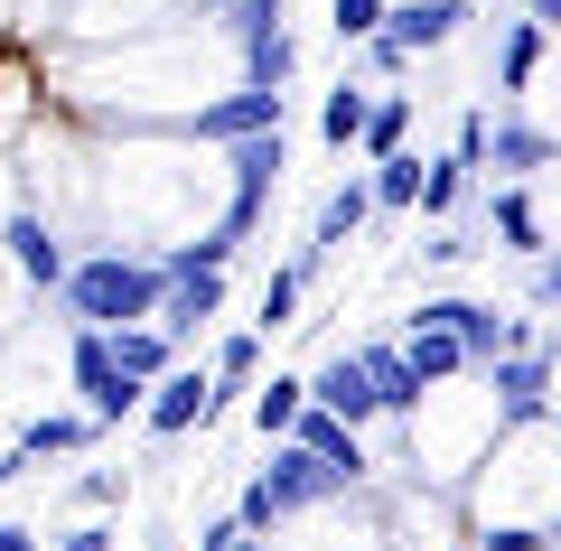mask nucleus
Here are the masks:
<instances>
[{
    "instance_id": "1",
    "label": "nucleus",
    "mask_w": 561,
    "mask_h": 551,
    "mask_svg": "<svg viewBox=\"0 0 561 551\" xmlns=\"http://www.w3.org/2000/svg\"><path fill=\"white\" fill-rule=\"evenodd\" d=\"M57 299L76 309V328H160L169 262H150V253H76V272H66Z\"/></svg>"
},
{
    "instance_id": "2",
    "label": "nucleus",
    "mask_w": 561,
    "mask_h": 551,
    "mask_svg": "<svg viewBox=\"0 0 561 551\" xmlns=\"http://www.w3.org/2000/svg\"><path fill=\"white\" fill-rule=\"evenodd\" d=\"M66 375H76L84 412H94L103 431H122L131 412H150V383H140V375H122L113 328H76V336H66Z\"/></svg>"
},
{
    "instance_id": "3",
    "label": "nucleus",
    "mask_w": 561,
    "mask_h": 551,
    "mask_svg": "<svg viewBox=\"0 0 561 551\" xmlns=\"http://www.w3.org/2000/svg\"><path fill=\"white\" fill-rule=\"evenodd\" d=\"M478 383H486V402H496V431H534V421H552V402H561L542 346H505Z\"/></svg>"
},
{
    "instance_id": "4",
    "label": "nucleus",
    "mask_w": 561,
    "mask_h": 551,
    "mask_svg": "<svg viewBox=\"0 0 561 551\" xmlns=\"http://www.w3.org/2000/svg\"><path fill=\"white\" fill-rule=\"evenodd\" d=\"M225 412V383H216V365H179V375H160L150 383V439H187V431H206V421Z\"/></svg>"
},
{
    "instance_id": "5",
    "label": "nucleus",
    "mask_w": 561,
    "mask_h": 551,
    "mask_svg": "<svg viewBox=\"0 0 561 551\" xmlns=\"http://www.w3.org/2000/svg\"><path fill=\"white\" fill-rule=\"evenodd\" d=\"M280 131H253V140H234L225 150V169H234V206H225V225H234L243 243H253V225H262V206H272V187H280Z\"/></svg>"
},
{
    "instance_id": "6",
    "label": "nucleus",
    "mask_w": 561,
    "mask_h": 551,
    "mask_svg": "<svg viewBox=\"0 0 561 551\" xmlns=\"http://www.w3.org/2000/svg\"><path fill=\"white\" fill-rule=\"evenodd\" d=\"M0 262H10L28 290H66V272H76V253L57 243L47 216H10V225H0Z\"/></svg>"
},
{
    "instance_id": "7",
    "label": "nucleus",
    "mask_w": 561,
    "mask_h": 551,
    "mask_svg": "<svg viewBox=\"0 0 561 551\" xmlns=\"http://www.w3.org/2000/svg\"><path fill=\"white\" fill-rule=\"evenodd\" d=\"M262 486H272L280 505L300 514V505H328V495H346V477L328 468L319 449H300V439H272V458H262Z\"/></svg>"
},
{
    "instance_id": "8",
    "label": "nucleus",
    "mask_w": 561,
    "mask_h": 551,
    "mask_svg": "<svg viewBox=\"0 0 561 551\" xmlns=\"http://www.w3.org/2000/svg\"><path fill=\"white\" fill-rule=\"evenodd\" d=\"M309 402H328V412H337V421H356V431H365V421H383V393H375V365H365V346L356 355H328V365H319V375H309Z\"/></svg>"
},
{
    "instance_id": "9",
    "label": "nucleus",
    "mask_w": 561,
    "mask_h": 551,
    "mask_svg": "<svg viewBox=\"0 0 561 551\" xmlns=\"http://www.w3.org/2000/svg\"><path fill=\"white\" fill-rule=\"evenodd\" d=\"M253 131H280V94L272 84H234V94L197 103V140H216V150H234V140H253Z\"/></svg>"
},
{
    "instance_id": "10",
    "label": "nucleus",
    "mask_w": 561,
    "mask_h": 551,
    "mask_svg": "<svg viewBox=\"0 0 561 551\" xmlns=\"http://www.w3.org/2000/svg\"><path fill=\"white\" fill-rule=\"evenodd\" d=\"M290 439H300V449H319L328 468L346 477V486H365V468H375V458H365V431H356V421H337L328 402H309V412H300V431H290Z\"/></svg>"
},
{
    "instance_id": "11",
    "label": "nucleus",
    "mask_w": 561,
    "mask_h": 551,
    "mask_svg": "<svg viewBox=\"0 0 561 551\" xmlns=\"http://www.w3.org/2000/svg\"><path fill=\"white\" fill-rule=\"evenodd\" d=\"M383 28H393L412 57H440V47L468 28V0H393V20H383Z\"/></svg>"
},
{
    "instance_id": "12",
    "label": "nucleus",
    "mask_w": 561,
    "mask_h": 551,
    "mask_svg": "<svg viewBox=\"0 0 561 551\" xmlns=\"http://www.w3.org/2000/svg\"><path fill=\"white\" fill-rule=\"evenodd\" d=\"M365 365H375V393H383V412H393V421H421V402H431V383H421L412 346H393V336H375V346H365Z\"/></svg>"
},
{
    "instance_id": "13",
    "label": "nucleus",
    "mask_w": 561,
    "mask_h": 551,
    "mask_svg": "<svg viewBox=\"0 0 561 551\" xmlns=\"http://www.w3.org/2000/svg\"><path fill=\"white\" fill-rule=\"evenodd\" d=\"M486 234H496V253L542 262V216H534V197H524V177H505L496 197H486Z\"/></svg>"
},
{
    "instance_id": "14",
    "label": "nucleus",
    "mask_w": 561,
    "mask_h": 551,
    "mask_svg": "<svg viewBox=\"0 0 561 551\" xmlns=\"http://www.w3.org/2000/svg\"><path fill=\"white\" fill-rule=\"evenodd\" d=\"M216 309H225V272H169V309H160V328L179 336V346H187V336H197Z\"/></svg>"
},
{
    "instance_id": "15",
    "label": "nucleus",
    "mask_w": 561,
    "mask_h": 551,
    "mask_svg": "<svg viewBox=\"0 0 561 551\" xmlns=\"http://www.w3.org/2000/svg\"><path fill=\"white\" fill-rule=\"evenodd\" d=\"M365 216H375V177H346L337 197L319 206V225H309V253H346L365 234Z\"/></svg>"
},
{
    "instance_id": "16",
    "label": "nucleus",
    "mask_w": 561,
    "mask_h": 551,
    "mask_svg": "<svg viewBox=\"0 0 561 551\" xmlns=\"http://www.w3.org/2000/svg\"><path fill=\"white\" fill-rule=\"evenodd\" d=\"M402 346H412V365H421V383H431V393H440V383H459V375H478V355H468L459 328H402Z\"/></svg>"
},
{
    "instance_id": "17",
    "label": "nucleus",
    "mask_w": 561,
    "mask_h": 551,
    "mask_svg": "<svg viewBox=\"0 0 561 551\" xmlns=\"http://www.w3.org/2000/svg\"><path fill=\"white\" fill-rule=\"evenodd\" d=\"M542 47H552V28H542L534 10H524V20H505V47H496V84H505V94H524V84H534Z\"/></svg>"
},
{
    "instance_id": "18",
    "label": "nucleus",
    "mask_w": 561,
    "mask_h": 551,
    "mask_svg": "<svg viewBox=\"0 0 561 551\" xmlns=\"http://www.w3.org/2000/svg\"><path fill=\"white\" fill-rule=\"evenodd\" d=\"M486 159H496V177H534V169L561 159V140L534 131V122H496V150H486Z\"/></svg>"
},
{
    "instance_id": "19",
    "label": "nucleus",
    "mask_w": 561,
    "mask_h": 551,
    "mask_svg": "<svg viewBox=\"0 0 561 551\" xmlns=\"http://www.w3.org/2000/svg\"><path fill=\"white\" fill-rule=\"evenodd\" d=\"M94 439H103L94 412H38V421L20 431V449H28V458H66V449H94Z\"/></svg>"
},
{
    "instance_id": "20",
    "label": "nucleus",
    "mask_w": 561,
    "mask_h": 551,
    "mask_svg": "<svg viewBox=\"0 0 561 551\" xmlns=\"http://www.w3.org/2000/svg\"><path fill=\"white\" fill-rule=\"evenodd\" d=\"M113 355H122V375H140V383L179 375V336L169 328H113Z\"/></svg>"
},
{
    "instance_id": "21",
    "label": "nucleus",
    "mask_w": 561,
    "mask_h": 551,
    "mask_svg": "<svg viewBox=\"0 0 561 551\" xmlns=\"http://www.w3.org/2000/svg\"><path fill=\"white\" fill-rule=\"evenodd\" d=\"M365 169L375 159H393V150H412V94H393V84H375V122H365Z\"/></svg>"
},
{
    "instance_id": "22",
    "label": "nucleus",
    "mask_w": 561,
    "mask_h": 551,
    "mask_svg": "<svg viewBox=\"0 0 561 551\" xmlns=\"http://www.w3.org/2000/svg\"><path fill=\"white\" fill-rule=\"evenodd\" d=\"M300 412H309V383H300V375L253 383V431H262V439H290V431H300Z\"/></svg>"
},
{
    "instance_id": "23",
    "label": "nucleus",
    "mask_w": 561,
    "mask_h": 551,
    "mask_svg": "<svg viewBox=\"0 0 561 551\" xmlns=\"http://www.w3.org/2000/svg\"><path fill=\"white\" fill-rule=\"evenodd\" d=\"M365 122H375V84H337V94L319 103V140H328V150H356Z\"/></svg>"
},
{
    "instance_id": "24",
    "label": "nucleus",
    "mask_w": 561,
    "mask_h": 551,
    "mask_svg": "<svg viewBox=\"0 0 561 551\" xmlns=\"http://www.w3.org/2000/svg\"><path fill=\"white\" fill-rule=\"evenodd\" d=\"M234 57H243V84H272V94H290V76H300V38H290V28L234 47Z\"/></svg>"
},
{
    "instance_id": "25",
    "label": "nucleus",
    "mask_w": 561,
    "mask_h": 551,
    "mask_svg": "<svg viewBox=\"0 0 561 551\" xmlns=\"http://www.w3.org/2000/svg\"><path fill=\"white\" fill-rule=\"evenodd\" d=\"M365 177H375V206H383V216H412V206H421V177H431V159L393 150V159H375Z\"/></svg>"
},
{
    "instance_id": "26",
    "label": "nucleus",
    "mask_w": 561,
    "mask_h": 551,
    "mask_svg": "<svg viewBox=\"0 0 561 551\" xmlns=\"http://www.w3.org/2000/svg\"><path fill=\"white\" fill-rule=\"evenodd\" d=\"M197 10H206L234 47H253V38H272V28H280V0H197Z\"/></svg>"
},
{
    "instance_id": "27",
    "label": "nucleus",
    "mask_w": 561,
    "mask_h": 551,
    "mask_svg": "<svg viewBox=\"0 0 561 551\" xmlns=\"http://www.w3.org/2000/svg\"><path fill=\"white\" fill-rule=\"evenodd\" d=\"M300 290H309V272H300V262H280V272L262 280V309H253V328H262V336H280L290 318H300Z\"/></svg>"
},
{
    "instance_id": "28",
    "label": "nucleus",
    "mask_w": 561,
    "mask_h": 551,
    "mask_svg": "<svg viewBox=\"0 0 561 551\" xmlns=\"http://www.w3.org/2000/svg\"><path fill=\"white\" fill-rule=\"evenodd\" d=\"M206 365H216V383H225V393H253V375H262V328H234L216 355H206Z\"/></svg>"
},
{
    "instance_id": "29",
    "label": "nucleus",
    "mask_w": 561,
    "mask_h": 551,
    "mask_svg": "<svg viewBox=\"0 0 561 551\" xmlns=\"http://www.w3.org/2000/svg\"><path fill=\"white\" fill-rule=\"evenodd\" d=\"M468 177H478V169H468V159L459 150H449V159H431V177H421V216H459V197H468Z\"/></svg>"
},
{
    "instance_id": "30",
    "label": "nucleus",
    "mask_w": 561,
    "mask_h": 551,
    "mask_svg": "<svg viewBox=\"0 0 561 551\" xmlns=\"http://www.w3.org/2000/svg\"><path fill=\"white\" fill-rule=\"evenodd\" d=\"M383 20H393V0H328V28H337V47H365Z\"/></svg>"
},
{
    "instance_id": "31",
    "label": "nucleus",
    "mask_w": 561,
    "mask_h": 551,
    "mask_svg": "<svg viewBox=\"0 0 561 551\" xmlns=\"http://www.w3.org/2000/svg\"><path fill=\"white\" fill-rule=\"evenodd\" d=\"M234 524H243V532H280V524H290V505H280V495L253 477V486L234 495Z\"/></svg>"
},
{
    "instance_id": "32",
    "label": "nucleus",
    "mask_w": 561,
    "mask_h": 551,
    "mask_svg": "<svg viewBox=\"0 0 561 551\" xmlns=\"http://www.w3.org/2000/svg\"><path fill=\"white\" fill-rule=\"evenodd\" d=\"M478 253H486V234H468V225H440L421 243V262H478Z\"/></svg>"
},
{
    "instance_id": "33",
    "label": "nucleus",
    "mask_w": 561,
    "mask_h": 551,
    "mask_svg": "<svg viewBox=\"0 0 561 551\" xmlns=\"http://www.w3.org/2000/svg\"><path fill=\"white\" fill-rule=\"evenodd\" d=\"M402 66H412V47H402L393 28H375V38H365V76H383V84H393Z\"/></svg>"
},
{
    "instance_id": "34",
    "label": "nucleus",
    "mask_w": 561,
    "mask_h": 551,
    "mask_svg": "<svg viewBox=\"0 0 561 551\" xmlns=\"http://www.w3.org/2000/svg\"><path fill=\"white\" fill-rule=\"evenodd\" d=\"M486 150H496V113H468L459 122V159H468V169H486Z\"/></svg>"
},
{
    "instance_id": "35",
    "label": "nucleus",
    "mask_w": 561,
    "mask_h": 551,
    "mask_svg": "<svg viewBox=\"0 0 561 551\" xmlns=\"http://www.w3.org/2000/svg\"><path fill=\"white\" fill-rule=\"evenodd\" d=\"M187 551H262V532H243L234 514H225V524H206V532H197Z\"/></svg>"
},
{
    "instance_id": "36",
    "label": "nucleus",
    "mask_w": 561,
    "mask_h": 551,
    "mask_svg": "<svg viewBox=\"0 0 561 551\" xmlns=\"http://www.w3.org/2000/svg\"><path fill=\"white\" fill-rule=\"evenodd\" d=\"M542 542H552V532H534V524H496L478 551H542Z\"/></svg>"
},
{
    "instance_id": "37",
    "label": "nucleus",
    "mask_w": 561,
    "mask_h": 551,
    "mask_svg": "<svg viewBox=\"0 0 561 551\" xmlns=\"http://www.w3.org/2000/svg\"><path fill=\"white\" fill-rule=\"evenodd\" d=\"M76 495H84V505H94V514H113V505H122V477H113V468H94V477H84Z\"/></svg>"
},
{
    "instance_id": "38",
    "label": "nucleus",
    "mask_w": 561,
    "mask_h": 551,
    "mask_svg": "<svg viewBox=\"0 0 561 551\" xmlns=\"http://www.w3.org/2000/svg\"><path fill=\"white\" fill-rule=\"evenodd\" d=\"M534 299H542V309H561V253L534 262Z\"/></svg>"
},
{
    "instance_id": "39",
    "label": "nucleus",
    "mask_w": 561,
    "mask_h": 551,
    "mask_svg": "<svg viewBox=\"0 0 561 551\" xmlns=\"http://www.w3.org/2000/svg\"><path fill=\"white\" fill-rule=\"evenodd\" d=\"M57 551H113V532H103V524H84V532H66Z\"/></svg>"
},
{
    "instance_id": "40",
    "label": "nucleus",
    "mask_w": 561,
    "mask_h": 551,
    "mask_svg": "<svg viewBox=\"0 0 561 551\" xmlns=\"http://www.w3.org/2000/svg\"><path fill=\"white\" fill-rule=\"evenodd\" d=\"M0 551H38V532H28V524H0Z\"/></svg>"
},
{
    "instance_id": "41",
    "label": "nucleus",
    "mask_w": 561,
    "mask_h": 551,
    "mask_svg": "<svg viewBox=\"0 0 561 551\" xmlns=\"http://www.w3.org/2000/svg\"><path fill=\"white\" fill-rule=\"evenodd\" d=\"M28 468V449H0V486H10V477H20Z\"/></svg>"
},
{
    "instance_id": "42",
    "label": "nucleus",
    "mask_w": 561,
    "mask_h": 551,
    "mask_svg": "<svg viewBox=\"0 0 561 551\" xmlns=\"http://www.w3.org/2000/svg\"><path fill=\"white\" fill-rule=\"evenodd\" d=\"M534 20H542V28H552V38H561V0H534Z\"/></svg>"
},
{
    "instance_id": "43",
    "label": "nucleus",
    "mask_w": 561,
    "mask_h": 551,
    "mask_svg": "<svg viewBox=\"0 0 561 551\" xmlns=\"http://www.w3.org/2000/svg\"><path fill=\"white\" fill-rule=\"evenodd\" d=\"M552 431H561V402H552Z\"/></svg>"
}]
</instances>
